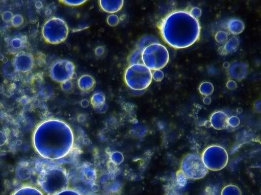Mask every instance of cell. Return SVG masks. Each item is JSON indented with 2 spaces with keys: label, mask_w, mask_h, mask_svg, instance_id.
I'll return each instance as SVG.
<instances>
[{
  "label": "cell",
  "mask_w": 261,
  "mask_h": 195,
  "mask_svg": "<svg viewBox=\"0 0 261 195\" xmlns=\"http://www.w3.org/2000/svg\"><path fill=\"white\" fill-rule=\"evenodd\" d=\"M86 0H61V3L69 7H77L85 4Z\"/></svg>",
  "instance_id": "obj_25"
},
{
  "label": "cell",
  "mask_w": 261,
  "mask_h": 195,
  "mask_svg": "<svg viewBox=\"0 0 261 195\" xmlns=\"http://www.w3.org/2000/svg\"><path fill=\"white\" fill-rule=\"evenodd\" d=\"M13 14L11 11H6L2 15V19L5 22H10L13 19Z\"/></svg>",
  "instance_id": "obj_32"
},
{
  "label": "cell",
  "mask_w": 261,
  "mask_h": 195,
  "mask_svg": "<svg viewBox=\"0 0 261 195\" xmlns=\"http://www.w3.org/2000/svg\"><path fill=\"white\" fill-rule=\"evenodd\" d=\"M14 69L21 73H27L31 71L35 65L34 56L29 52H20L14 57L13 61Z\"/></svg>",
  "instance_id": "obj_11"
},
{
  "label": "cell",
  "mask_w": 261,
  "mask_h": 195,
  "mask_svg": "<svg viewBox=\"0 0 261 195\" xmlns=\"http://www.w3.org/2000/svg\"><path fill=\"white\" fill-rule=\"evenodd\" d=\"M11 24L13 27H18L21 26L24 22V17L20 14H16L13 16V19L11 20Z\"/></svg>",
  "instance_id": "obj_24"
},
{
  "label": "cell",
  "mask_w": 261,
  "mask_h": 195,
  "mask_svg": "<svg viewBox=\"0 0 261 195\" xmlns=\"http://www.w3.org/2000/svg\"><path fill=\"white\" fill-rule=\"evenodd\" d=\"M142 63L150 70H161L169 61V53L165 46L160 43H152L142 51Z\"/></svg>",
  "instance_id": "obj_6"
},
{
  "label": "cell",
  "mask_w": 261,
  "mask_h": 195,
  "mask_svg": "<svg viewBox=\"0 0 261 195\" xmlns=\"http://www.w3.org/2000/svg\"><path fill=\"white\" fill-rule=\"evenodd\" d=\"M55 195H83L76 191L75 189H67L64 190V191H60L58 192V193L56 194Z\"/></svg>",
  "instance_id": "obj_31"
},
{
  "label": "cell",
  "mask_w": 261,
  "mask_h": 195,
  "mask_svg": "<svg viewBox=\"0 0 261 195\" xmlns=\"http://www.w3.org/2000/svg\"><path fill=\"white\" fill-rule=\"evenodd\" d=\"M70 184L83 195H91L96 183L97 175L91 165L83 164L76 167L69 175Z\"/></svg>",
  "instance_id": "obj_4"
},
{
  "label": "cell",
  "mask_w": 261,
  "mask_h": 195,
  "mask_svg": "<svg viewBox=\"0 0 261 195\" xmlns=\"http://www.w3.org/2000/svg\"><path fill=\"white\" fill-rule=\"evenodd\" d=\"M229 65L230 64L228 63V62H225V63L224 64V67H225V68L228 69V67H229Z\"/></svg>",
  "instance_id": "obj_38"
},
{
  "label": "cell",
  "mask_w": 261,
  "mask_h": 195,
  "mask_svg": "<svg viewBox=\"0 0 261 195\" xmlns=\"http://www.w3.org/2000/svg\"><path fill=\"white\" fill-rule=\"evenodd\" d=\"M249 65L244 61H233L227 69V74L230 78L238 81L243 80L248 75Z\"/></svg>",
  "instance_id": "obj_12"
},
{
  "label": "cell",
  "mask_w": 261,
  "mask_h": 195,
  "mask_svg": "<svg viewBox=\"0 0 261 195\" xmlns=\"http://www.w3.org/2000/svg\"><path fill=\"white\" fill-rule=\"evenodd\" d=\"M208 171L202 161L201 155L199 154L189 153L181 160V173L189 180H198L204 178Z\"/></svg>",
  "instance_id": "obj_8"
},
{
  "label": "cell",
  "mask_w": 261,
  "mask_h": 195,
  "mask_svg": "<svg viewBox=\"0 0 261 195\" xmlns=\"http://www.w3.org/2000/svg\"><path fill=\"white\" fill-rule=\"evenodd\" d=\"M212 100L209 96H206L204 98L203 103L206 105H210L211 104Z\"/></svg>",
  "instance_id": "obj_36"
},
{
  "label": "cell",
  "mask_w": 261,
  "mask_h": 195,
  "mask_svg": "<svg viewBox=\"0 0 261 195\" xmlns=\"http://www.w3.org/2000/svg\"><path fill=\"white\" fill-rule=\"evenodd\" d=\"M226 86H227V88L228 90H234L237 88V83L234 80H229L227 81Z\"/></svg>",
  "instance_id": "obj_33"
},
{
  "label": "cell",
  "mask_w": 261,
  "mask_h": 195,
  "mask_svg": "<svg viewBox=\"0 0 261 195\" xmlns=\"http://www.w3.org/2000/svg\"><path fill=\"white\" fill-rule=\"evenodd\" d=\"M240 46L239 37L232 36L228 39L221 49V53L223 55L232 54L236 52Z\"/></svg>",
  "instance_id": "obj_16"
},
{
  "label": "cell",
  "mask_w": 261,
  "mask_h": 195,
  "mask_svg": "<svg viewBox=\"0 0 261 195\" xmlns=\"http://www.w3.org/2000/svg\"><path fill=\"white\" fill-rule=\"evenodd\" d=\"M81 106L83 107V108H87V107L89 106V102L86 101V100H83V101L81 102Z\"/></svg>",
  "instance_id": "obj_37"
},
{
  "label": "cell",
  "mask_w": 261,
  "mask_h": 195,
  "mask_svg": "<svg viewBox=\"0 0 261 195\" xmlns=\"http://www.w3.org/2000/svg\"><path fill=\"white\" fill-rule=\"evenodd\" d=\"M106 98L102 92H96L91 98L90 103L95 109L101 108L106 104Z\"/></svg>",
  "instance_id": "obj_18"
},
{
  "label": "cell",
  "mask_w": 261,
  "mask_h": 195,
  "mask_svg": "<svg viewBox=\"0 0 261 195\" xmlns=\"http://www.w3.org/2000/svg\"><path fill=\"white\" fill-rule=\"evenodd\" d=\"M107 24H108L111 27H115L118 25L119 22H120V19H119L118 16L115 15V14H112L107 17Z\"/></svg>",
  "instance_id": "obj_26"
},
{
  "label": "cell",
  "mask_w": 261,
  "mask_h": 195,
  "mask_svg": "<svg viewBox=\"0 0 261 195\" xmlns=\"http://www.w3.org/2000/svg\"><path fill=\"white\" fill-rule=\"evenodd\" d=\"M228 115L225 112L217 111L212 114L210 122L214 129L222 130L228 127Z\"/></svg>",
  "instance_id": "obj_13"
},
{
  "label": "cell",
  "mask_w": 261,
  "mask_h": 195,
  "mask_svg": "<svg viewBox=\"0 0 261 195\" xmlns=\"http://www.w3.org/2000/svg\"><path fill=\"white\" fill-rule=\"evenodd\" d=\"M113 158L115 159V161L117 162V164H120L122 162L123 159V156L122 154L120 152H115L114 153L113 155Z\"/></svg>",
  "instance_id": "obj_34"
},
{
  "label": "cell",
  "mask_w": 261,
  "mask_h": 195,
  "mask_svg": "<svg viewBox=\"0 0 261 195\" xmlns=\"http://www.w3.org/2000/svg\"><path fill=\"white\" fill-rule=\"evenodd\" d=\"M75 65L67 59H60L51 65L50 77L55 82L62 83L64 81L72 80L75 74Z\"/></svg>",
  "instance_id": "obj_10"
},
{
  "label": "cell",
  "mask_w": 261,
  "mask_h": 195,
  "mask_svg": "<svg viewBox=\"0 0 261 195\" xmlns=\"http://www.w3.org/2000/svg\"><path fill=\"white\" fill-rule=\"evenodd\" d=\"M36 168L37 184L44 193L55 195L69 187V173L62 167L53 164H37Z\"/></svg>",
  "instance_id": "obj_3"
},
{
  "label": "cell",
  "mask_w": 261,
  "mask_h": 195,
  "mask_svg": "<svg viewBox=\"0 0 261 195\" xmlns=\"http://www.w3.org/2000/svg\"><path fill=\"white\" fill-rule=\"evenodd\" d=\"M227 29L233 36H239L245 29L244 23L237 18H232L228 21Z\"/></svg>",
  "instance_id": "obj_17"
},
{
  "label": "cell",
  "mask_w": 261,
  "mask_h": 195,
  "mask_svg": "<svg viewBox=\"0 0 261 195\" xmlns=\"http://www.w3.org/2000/svg\"><path fill=\"white\" fill-rule=\"evenodd\" d=\"M201 157L206 168L213 171L222 170L228 162L227 150L219 145H211L205 148Z\"/></svg>",
  "instance_id": "obj_9"
},
{
  "label": "cell",
  "mask_w": 261,
  "mask_h": 195,
  "mask_svg": "<svg viewBox=\"0 0 261 195\" xmlns=\"http://www.w3.org/2000/svg\"><path fill=\"white\" fill-rule=\"evenodd\" d=\"M189 13H190V15L193 16V18H195L196 20H198L201 17L202 11L200 8L195 7V8H193L191 9Z\"/></svg>",
  "instance_id": "obj_29"
},
{
  "label": "cell",
  "mask_w": 261,
  "mask_h": 195,
  "mask_svg": "<svg viewBox=\"0 0 261 195\" xmlns=\"http://www.w3.org/2000/svg\"><path fill=\"white\" fill-rule=\"evenodd\" d=\"M164 78V73L161 70H156L152 73V79L156 81H161Z\"/></svg>",
  "instance_id": "obj_30"
},
{
  "label": "cell",
  "mask_w": 261,
  "mask_h": 195,
  "mask_svg": "<svg viewBox=\"0 0 261 195\" xmlns=\"http://www.w3.org/2000/svg\"><path fill=\"white\" fill-rule=\"evenodd\" d=\"M12 195H44L43 192L36 187L25 186L16 190Z\"/></svg>",
  "instance_id": "obj_19"
},
{
  "label": "cell",
  "mask_w": 261,
  "mask_h": 195,
  "mask_svg": "<svg viewBox=\"0 0 261 195\" xmlns=\"http://www.w3.org/2000/svg\"><path fill=\"white\" fill-rule=\"evenodd\" d=\"M91 195H94V194H91Z\"/></svg>",
  "instance_id": "obj_39"
},
{
  "label": "cell",
  "mask_w": 261,
  "mask_h": 195,
  "mask_svg": "<svg viewBox=\"0 0 261 195\" xmlns=\"http://www.w3.org/2000/svg\"><path fill=\"white\" fill-rule=\"evenodd\" d=\"M159 28L163 40L175 49L190 47L199 40L200 36L199 20L185 11L169 13L161 21Z\"/></svg>",
  "instance_id": "obj_2"
},
{
  "label": "cell",
  "mask_w": 261,
  "mask_h": 195,
  "mask_svg": "<svg viewBox=\"0 0 261 195\" xmlns=\"http://www.w3.org/2000/svg\"><path fill=\"white\" fill-rule=\"evenodd\" d=\"M221 195H242L241 189L234 184L226 185L221 190Z\"/></svg>",
  "instance_id": "obj_20"
},
{
  "label": "cell",
  "mask_w": 261,
  "mask_h": 195,
  "mask_svg": "<svg viewBox=\"0 0 261 195\" xmlns=\"http://www.w3.org/2000/svg\"><path fill=\"white\" fill-rule=\"evenodd\" d=\"M241 120L237 116H232L228 118V126L237 127L239 126Z\"/></svg>",
  "instance_id": "obj_28"
},
{
  "label": "cell",
  "mask_w": 261,
  "mask_h": 195,
  "mask_svg": "<svg viewBox=\"0 0 261 195\" xmlns=\"http://www.w3.org/2000/svg\"><path fill=\"white\" fill-rule=\"evenodd\" d=\"M151 71L141 63L130 64L125 70L124 81L134 90H143L150 85L152 81Z\"/></svg>",
  "instance_id": "obj_5"
},
{
  "label": "cell",
  "mask_w": 261,
  "mask_h": 195,
  "mask_svg": "<svg viewBox=\"0 0 261 195\" xmlns=\"http://www.w3.org/2000/svg\"><path fill=\"white\" fill-rule=\"evenodd\" d=\"M24 45V42L20 38H14L11 41V46L15 50H19Z\"/></svg>",
  "instance_id": "obj_27"
},
{
  "label": "cell",
  "mask_w": 261,
  "mask_h": 195,
  "mask_svg": "<svg viewBox=\"0 0 261 195\" xmlns=\"http://www.w3.org/2000/svg\"><path fill=\"white\" fill-rule=\"evenodd\" d=\"M61 84V89L66 93H71L74 89V83L72 80L64 81Z\"/></svg>",
  "instance_id": "obj_22"
},
{
  "label": "cell",
  "mask_w": 261,
  "mask_h": 195,
  "mask_svg": "<svg viewBox=\"0 0 261 195\" xmlns=\"http://www.w3.org/2000/svg\"><path fill=\"white\" fill-rule=\"evenodd\" d=\"M73 130L61 120L48 119L37 126L33 135V145L43 158L58 160L64 158L73 149Z\"/></svg>",
  "instance_id": "obj_1"
},
{
  "label": "cell",
  "mask_w": 261,
  "mask_h": 195,
  "mask_svg": "<svg viewBox=\"0 0 261 195\" xmlns=\"http://www.w3.org/2000/svg\"><path fill=\"white\" fill-rule=\"evenodd\" d=\"M69 27L62 18L52 17L46 20L42 28L44 40L50 45H60L66 40Z\"/></svg>",
  "instance_id": "obj_7"
},
{
  "label": "cell",
  "mask_w": 261,
  "mask_h": 195,
  "mask_svg": "<svg viewBox=\"0 0 261 195\" xmlns=\"http://www.w3.org/2000/svg\"><path fill=\"white\" fill-rule=\"evenodd\" d=\"M217 43L223 45L228 40V34L224 31H220L217 32L215 36Z\"/></svg>",
  "instance_id": "obj_23"
},
{
  "label": "cell",
  "mask_w": 261,
  "mask_h": 195,
  "mask_svg": "<svg viewBox=\"0 0 261 195\" xmlns=\"http://www.w3.org/2000/svg\"><path fill=\"white\" fill-rule=\"evenodd\" d=\"M105 53V48L103 46H98V47L95 49V53L97 57H101L102 55H103Z\"/></svg>",
  "instance_id": "obj_35"
},
{
  "label": "cell",
  "mask_w": 261,
  "mask_h": 195,
  "mask_svg": "<svg viewBox=\"0 0 261 195\" xmlns=\"http://www.w3.org/2000/svg\"><path fill=\"white\" fill-rule=\"evenodd\" d=\"M200 93L204 96H209L214 92V87L212 83L204 81L199 86Z\"/></svg>",
  "instance_id": "obj_21"
},
{
  "label": "cell",
  "mask_w": 261,
  "mask_h": 195,
  "mask_svg": "<svg viewBox=\"0 0 261 195\" xmlns=\"http://www.w3.org/2000/svg\"><path fill=\"white\" fill-rule=\"evenodd\" d=\"M123 0H100L99 5L102 11L107 13L114 14L118 12L123 8Z\"/></svg>",
  "instance_id": "obj_14"
},
{
  "label": "cell",
  "mask_w": 261,
  "mask_h": 195,
  "mask_svg": "<svg viewBox=\"0 0 261 195\" xmlns=\"http://www.w3.org/2000/svg\"><path fill=\"white\" fill-rule=\"evenodd\" d=\"M95 84L96 82L94 78L88 74H84L77 80L78 87L83 92L91 91L94 89Z\"/></svg>",
  "instance_id": "obj_15"
}]
</instances>
